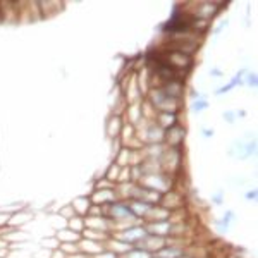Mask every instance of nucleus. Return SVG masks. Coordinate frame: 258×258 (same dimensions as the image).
<instances>
[]
</instances>
